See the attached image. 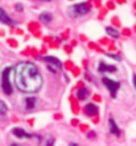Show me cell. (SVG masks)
<instances>
[{"mask_svg":"<svg viewBox=\"0 0 136 146\" xmlns=\"http://www.w3.org/2000/svg\"><path fill=\"white\" fill-rule=\"evenodd\" d=\"M15 82L20 92L36 93L42 86V76L32 62H20L15 69Z\"/></svg>","mask_w":136,"mask_h":146,"instance_id":"1","label":"cell"},{"mask_svg":"<svg viewBox=\"0 0 136 146\" xmlns=\"http://www.w3.org/2000/svg\"><path fill=\"white\" fill-rule=\"evenodd\" d=\"M12 68H5V69L1 72V89L5 94H11L12 93V82L9 80V74H11Z\"/></svg>","mask_w":136,"mask_h":146,"instance_id":"2","label":"cell"},{"mask_svg":"<svg viewBox=\"0 0 136 146\" xmlns=\"http://www.w3.org/2000/svg\"><path fill=\"white\" fill-rule=\"evenodd\" d=\"M90 4L89 3H79V4H76L72 7V13L74 16H82L85 13L90 11Z\"/></svg>","mask_w":136,"mask_h":146,"instance_id":"5","label":"cell"},{"mask_svg":"<svg viewBox=\"0 0 136 146\" xmlns=\"http://www.w3.org/2000/svg\"><path fill=\"white\" fill-rule=\"evenodd\" d=\"M85 113H86L87 115H94L98 113V108H97L94 104H87L86 106H85Z\"/></svg>","mask_w":136,"mask_h":146,"instance_id":"11","label":"cell"},{"mask_svg":"<svg viewBox=\"0 0 136 146\" xmlns=\"http://www.w3.org/2000/svg\"><path fill=\"white\" fill-rule=\"evenodd\" d=\"M95 137V131H90L89 133V138H94Z\"/></svg>","mask_w":136,"mask_h":146,"instance_id":"20","label":"cell"},{"mask_svg":"<svg viewBox=\"0 0 136 146\" xmlns=\"http://www.w3.org/2000/svg\"><path fill=\"white\" fill-rule=\"evenodd\" d=\"M108 123H110V131H111V134H114V135H119V134H120V129L118 127V125L115 123V121H114L112 118H110Z\"/></svg>","mask_w":136,"mask_h":146,"instance_id":"10","label":"cell"},{"mask_svg":"<svg viewBox=\"0 0 136 146\" xmlns=\"http://www.w3.org/2000/svg\"><path fill=\"white\" fill-rule=\"evenodd\" d=\"M102 82H103V85H104V86H106V88L110 90L111 97H112V98H115V97H116V92L119 90V88H120V82H119V81L110 80V78H107V77H104V78H103Z\"/></svg>","mask_w":136,"mask_h":146,"instance_id":"3","label":"cell"},{"mask_svg":"<svg viewBox=\"0 0 136 146\" xmlns=\"http://www.w3.org/2000/svg\"><path fill=\"white\" fill-rule=\"evenodd\" d=\"M40 20H41L44 24H48L53 20V16H52V13H49V12H44V13L40 15Z\"/></svg>","mask_w":136,"mask_h":146,"instance_id":"12","label":"cell"},{"mask_svg":"<svg viewBox=\"0 0 136 146\" xmlns=\"http://www.w3.org/2000/svg\"><path fill=\"white\" fill-rule=\"evenodd\" d=\"M7 111H8V108L5 105V102L0 100V114H7Z\"/></svg>","mask_w":136,"mask_h":146,"instance_id":"15","label":"cell"},{"mask_svg":"<svg viewBox=\"0 0 136 146\" xmlns=\"http://www.w3.org/2000/svg\"><path fill=\"white\" fill-rule=\"evenodd\" d=\"M42 60L46 62L48 69H49L50 72L56 73V72H58V70H61V68H62V64H61V61L57 57H50V56H48V57H44Z\"/></svg>","mask_w":136,"mask_h":146,"instance_id":"4","label":"cell"},{"mask_svg":"<svg viewBox=\"0 0 136 146\" xmlns=\"http://www.w3.org/2000/svg\"><path fill=\"white\" fill-rule=\"evenodd\" d=\"M107 56H108V57H112V58H115V60H118V61H119V60H120V57H119V56H115V54H107Z\"/></svg>","mask_w":136,"mask_h":146,"instance_id":"18","label":"cell"},{"mask_svg":"<svg viewBox=\"0 0 136 146\" xmlns=\"http://www.w3.org/2000/svg\"><path fill=\"white\" fill-rule=\"evenodd\" d=\"M11 146H19V145H16V143H12V145Z\"/></svg>","mask_w":136,"mask_h":146,"instance_id":"22","label":"cell"},{"mask_svg":"<svg viewBox=\"0 0 136 146\" xmlns=\"http://www.w3.org/2000/svg\"><path fill=\"white\" fill-rule=\"evenodd\" d=\"M77 96H78L79 100H85V98L89 96V92H87L86 89H79V90L77 92Z\"/></svg>","mask_w":136,"mask_h":146,"instance_id":"14","label":"cell"},{"mask_svg":"<svg viewBox=\"0 0 136 146\" xmlns=\"http://www.w3.org/2000/svg\"><path fill=\"white\" fill-rule=\"evenodd\" d=\"M0 23L7 24V25H16V21H13V20L8 16V13L4 11L3 8H0Z\"/></svg>","mask_w":136,"mask_h":146,"instance_id":"6","label":"cell"},{"mask_svg":"<svg viewBox=\"0 0 136 146\" xmlns=\"http://www.w3.org/2000/svg\"><path fill=\"white\" fill-rule=\"evenodd\" d=\"M106 33L114 38H118L119 35H120V33L118 32V29H115V28H112V27H106Z\"/></svg>","mask_w":136,"mask_h":146,"instance_id":"13","label":"cell"},{"mask_svg":"<svg viewBox=\"0 0 136 146\" xmlns=\"http://www.w3.org/2000/svg\"><path fill=\"white\" fill-rule=\"evenodd\" d=\"M132 84H133V86H135V89H136V74H132Z\"/></svg>","mask_w":136,"mask_h":146,"instance_id":"19","label":"cell"},{"mask_svg":"<svg viewBox=\"0 0 136 146\" xmlns=\"http://www.w3.org/2000/svg\"><path fill=\"white\" fill-rule=\"evenodd\" d=\"M69 146H78V145H77V143H70Z\"/></svg>","mask_w":136,"mask_h":146,"instance_id":"21","label":"cell"},{"mask_svg":"<svg viewBox=\"0 0 136 146\" xmlns=\"http://www.w3.org/2000/svg\"><path fill=\"white\" fill-rule=\"evenodd\" d=\"M12 134L15 135V137H17V138H30V137H33L32 134L27 133V131L24 130V129H21V127H13V129H12Z\"/></svg>","mask_w":136,"mask_h":146,"instance_id":"7","label":"cell"},{"mask_svg":"<svg viewBox=\"0 0 136 146\" xmlns=\"http://www.w3.org/2000/svg\"><path fill=\"white\" fill-rule=\"evenodd\" d=\"M24 9V7H23V4H20V3H17L16 4V11L17 12H21Z\"/></svg>","mask_w":136,"mask_h":146,"instance_id":"17","label":"cell"},{"mask_svg":"<svg viewBox=\"0 0 136 146\" xmlns=\"http://www.w3.org/2000/svg\"><path fill=\"white\" fill-rule=\"evenodd\" d=\"M54 145V138L53 137H49L46 139V146H53Z\"/></svg>","mask_w":136,"mask_h":146,"instance_id":"16","label":"cell"},{"mask_svg":"<svg viewBox=\"0 0 136 146\" xmlns=\"http://www.w3.org/2000/svg\"><path fill=\"white\" fill-rule=\"evenodd\" d=\"M48 1H49V0H48Z\"/></svg>","mask_w":136,"mask_h":146,"instance_id":"23","label":"cell"},{"mask_svg":"<svg viewBox=\"0 0 136 146\" xmlns=\"http://www.w3.org/2000/svg\"><path fill=\"white\" fill-rule=\"evenodd\" d=\"M24 106H25V109H28V110H30V109H33L37 106V98L36 97H27L25 100H24Z\"/></svg>","mask_w":136,"mask_h":146,"instance_id":"8","label":"cell"},{"mask_svg":"<svg viewBox=\"0 0 136 146\" xmlns=\"http://www.w3.org/2000/svg\"><path fill=\"white\" fill-rule=\"evenodd\" d=\"M98 70L101 73H104V72H108V73H114L116 72V68L114 65H107V64H104V62H101L98 66Z\"/></svg>","mask_w":136,"mask_h":146,"instance_id":"9","label":"cell"}]
</instances>
